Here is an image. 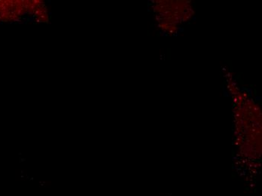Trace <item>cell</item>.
Segmentation results:
<instances>
[{"instance_id": "obj_1", "label": "cell", "mask_w": 262, "mask_h": 196, "mask_svg": "<svg viewBox=\"0 0 262 196\" xmlns=\"http://www.w3.org/2000/svg\"><path fill=\"white\" fill-rule=\"evenodd\" d=\"M40 1H0V20L14 21L28 14L37 17L44 3Z\"/></svg>"}]
</instances>
